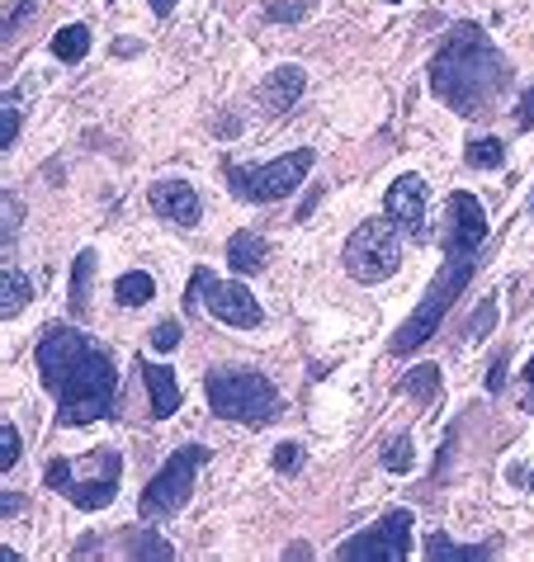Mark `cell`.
Wrapping results in <instances>:
<instances>
[{
	"label": "cell",
	"instance_id": "603a6c76",
	"mask_svg": "<svg viewBox=\"0 0 534 562\" xmlns=\"http://www.w3.org/2000/svg\"><path fill=\"white\" fill-rule=\"evenodd\" d=\"M379 459H383L388 473H412V468H416V445H412V435H392Z\"/></svg>",
	"mask_w": 534,
	"mask_h": 562
},
{
	"label": "cell",
	"instance_id": "ba28073f",
	"mask_svg": "<svg viewBox=\"0 0 534 562\" xmlns=\"http://www.w3.org/2000/svg\"><path fill=\"white\" fill-rule=\"evenodd\" d=\"M341 265H345V274H351L355 284H383V279L398 274L402 241H398V232H392V223H383V217L359 223L351 237H345Z\"/></svg>",
	"mask_w": 534,
	"mask_h": 562
},
{
	"label": "cell",
	"instance_id": "f35d334b",
	"mask_svg": "<svg viewBox=\"0 0 534 562\" xmlns=\"http://www.w3.org/2000/svg\"><path fill=\"white\" fill-rule=\"evenodd\" d=\"M530 487H534V477H530Z\"/></svg>",
	"mask_w": 534,
	"mask_h": 562
},
{
	"label": "cell",
	"instance_id": "f1b7e54d",
	"mask_svg": "<svg viewBox=\"0 0 534 562\" xmlns=\"http://www.w3.org/2000/svg\"><path fill=\"white\" fill-rule=\"evenodd\" d=\"M298 468H303V449H298L293 440H285V445H275V473H285V477H293Z\"/></svg>",
	"mask_w": 534,
	"mask_h": 562
},
{
	"label": "cell",
	"instance_id": "3957f363",
	"mask_svg": "<svg viewBox=\"0 0 534 562\" xmlns=\"http://www.w3.org/2000/svg\"><path fill=\"white\" fill-rule=\"evenodd\" d=\"M478 246L482 237H468V232H449L445 241V265H440L435 284L426 289V299H421V307L407 317L398 331H392L388 350L392 355H412L416 346H426V340L440 331V322L449 317V307L459 303V293L468 289V279L478 274Z\"/></svg>",
	"mask_w": 534,
	"mask_h": 562
},
{
	"label": "cell",
	"instance_id": "8d00e7d4",
	"mask_svg": "<svg viewBox=\"0 0 534 562\" xmlns=\"http://www.w3.org/2000/svg\"><path fill=\"white\" fill-rule=\"evenodd\" d=\"M530 213H534V194H530Z\"/></svg>",
	"mask_w": 534,
	"mask_h": 562
},
{
	"label": "cell",
	"instance_id": "484cf974",
	"mask_svg": "<svg viewBox=\"0 0 534 562\" xmlns=\"http://www.w3.org/2000/svg\"><path fill=\"white\" fill-rule=\"evenodd\" d=\"M312 14V0H270L265 5V20L270 24H298V20H308Z\"/></svg>",
	"mask_w": 534,
	"mask_h": 562
},
{
	"label": "cell",
	"instance_id": "7a4b0ae2",
	"mask_svg": "<svg viewBox=\"0 0 534 562\" xmlns=\"http://www.w3.org/2000/svg\"><path fill=\"white\" fill-rule=\"evenodd\" d=\"M431 95L449 104L459 119H482L511 86V61L497 53V43L487 38V29L464 20L449 29V38L435 48L426 67Z\"/></svg>",
	"mask_w": 534,
	"mask_h": 562
},
{
	"label": "cell",
	"instance_id": "e575fe53",
	"mask_svg": "<svg viewBox=\"0 0 534 562\" xmlns=\"http://www.w3.org/2000/svg\"><path fill=\"white\" fill-rule=\"evenodd\" d=\"M147 5H152V14H156V20H166V14L176 10V0H147Z\"/></svg>",
	"mask_w": 534,
	"mask_h": 562
},
{
	"label": "cell",
	"instance_id": "ffe728a7",
	"mask_svg": "<svg viewBox=\"0 0 534 562\" xmlns=\"http://www.w3.org/2000/svg\"><path fill=\"white\" fill-rule=\"evenodd\" d=\"M53 57L57 61H67V67H76L86 53H90V29L86 24H67V29H57V38L48 43Z\"/></svg>",
	"mask_w": 534,
	"mask_h": 562
},
{
	"label": "cell",
	"instance_id": "d590c367",
	"mask_svg": "<svg viewBox=\"0 0 534 562\" xmlns=\"http://www.w3.org/2000/svg\"><path fill=\"white\" fill-rule=\"evenodd\" d=\"M525 387H530V397H525V402H530V412H534V359L525 364Z\"/></svg>",
	"mask_w": 534,
	"mask_h": 562
},
{
	"label": "cell",
	"instance_id": "836d02e7",
	"mask_svg": "<svg viewBox=\"0 0 534 562\" xmlns=\"http://www.w3.org/2000/svg\"><path fill=\"white\" fill-rule=\"evenodd\" d=\"M0 510H5V515H20V510H24V496H20V492H5V496H0Z\"/></svg>",
	"mask_w": 534,
	"mask_h": 562
},
{
	"label": "cell",
	"instance_id": "9a60e30c",
	"mask_svg": "<svg viewBox=\"0 0 534 562\" xmlns=\"http://www.w3.org/2000/svg\"><path fill=\"white\" fill-rule=\"evenodd\" d=\"M265 260H270V246H265L260 232H232V241H227L232 274H260Z\"/></svg>",
	"mask_w": 534,
	"mask_h": 562
},
{
	"label": "cell",
	"instance_id": "44dd1931",
	"mask_svg": "<svg viewBox=\"0 0 534 562\" xmlns=\"http://www.w3.org/2000/svg\"><path fill=\"white\" fill-rule=\"evenodd\" d=\"M402 393L421 402V407H435V397H440V369L435 364H421V369H407V379H402Z\"/></svg>",
	"mask_w": 534,
	"mask_h": 562
},
{
	"label": "cell",
	"instance_id": "6da1fadb",
	"mask_svg": "<svg viewBox=\"0 0 534 562\" xmlns=\"http://www.w3.org/2000/svg\"><path fill=\"white\" fill-rule=\"evenodd\" d=\"M34 364L43 387L57 397V426H96L119 407V369L109 350L96 336H86L81 326L53 322L43 326Z\"/></svg>",
	"mask_w": 534,
	"mask_h": 562
},
{
	"label": "cell",
	"instance_id": "5b68a950",
	"mask_svg": "<svg viewBox=\"0 0 534 562\" xmlns=\"http://www.w3.org/2000/svg\"><path fill=\"white\" fill-rule=\"evenodd\" d=\"M119 477H123V459H119L109 445L90 449L86 468H76L71 459H62V454H57L48 468H43V482H48L53 492L67 496L76 510H104V506H114Z\"/></svg>",
	"mask_w": 534,
	"mask_h": 562
},
{
	"label": "cell",
	"instance_id": "277c9868",
	"mask_svg": "<svg viewBox=\"0 0 534 562\" xmlns=\"http://www.w3.org/2000/svg\"><path fill=\"white\" fill-rule=\"evenodd\" d=\"M203 393H209V407L218 420H237L246 430H260L279 420L285 412V397H279V387L265 379L260 369H237V364H218L203 373Z\"/></svg>",
	"mask_w": 534,
	"mask_h": 562
},
{
	"label": "cell",
	"instance_id": "4316f807",
	"mask_svg": "<svg viewBox=\"0 0 534 562\" xmlns=\"http://www.w3.org/2000/svg\"><path fill=\"white\" fill-rule=\"evenodd\" d=\"M20 454H24V435H20V426H0V473H10V468L20 463Z\"/></svg>",
	"mask_w": 534,
	"mask_h": 562
},
{
	"label": "cell",
	"instance_id": "d4e9b609",
	"mask_svg": "<svg viewBox=\"0 0 534 562\" xmlns=\"http://www.w3.org/2000/svg\"><path fill=\"white\" fill-rule=\"evenodd\" d=\"M129 558H176V549L156 535V529H133V539H129Z\"/></svg>",
	"mask_w": 534,
	"mask_h": 562
},
{
	"label": "cell",
	"instance_id": "d6a6232c",
	"mask_svg": "<svg viewBox=\"0 0 534 562\" xmlns=\"http://www.w3.org/2000/svg\"><path fill=\"white\" fill-rule=\"evenodd\" d=\"M507 387V359H497L492 373H487V393H501Z\"/></svg>",
	"mask_w": 534,
	"mask_h": 562
},
{
	"label": "cell",
	"instance_id": "ac0fdd59",
	"mask_svg": "<svg viewBox=\"0 0 534 562\" xmlns=\"http://www.w3.org/2000/svg\"><path fill=\"white\" fill-rule=\"evenodd\" d=\"M90 289H96V251H86L71 260V293H67V307L76 312V317H86L90 312Z\"/></svg>",
	"mask_w": 534,
	"mask_h": 562
},
{
	"label": "cell",
	"instance_id": "30bf717a",
	"mask_svg": "<svg viewBox=\"0 0 534 562\" xmlns=\"http://www.w3.org/2000/svg\"><path fill=\"white\" fill-rule=\"evenodd\" d=\"M412 510H388L374 525H365L359 535L336 543V558L345 562H407L412 558Z\"/></svg>",
	"mask_w": 534,
	"mask_h": 562
},
{
	"label": "cell",
	"instance_id": "52a82bcc",
	"mask_svg": "<svg viewBox=\"0 0 534 562\" xmlns=\"http://www.w3.org/2000/svg\"><path fill=\"white\" fill-rule=\"evenodd\" d=\"M203 463H209V445H199V440L180 445L176 454L156 468V477L143 487V496H137V515H143V520H166V515H176L185 502H190Z\"/></svg>",
	"mask_w": 534,
	"mask_h": 562
},
{
	"label": "cell",
	"instance_id": "9c48e42d",
	"mask_svg": "<svg viewBox=\"0 0 534 562\" xmlns=\"http://www.w3.org/2000/svg\"><path fill=\"white\" fill-rule=\"evenodd\" d=\"M185 307H203L213 322L223 326H237V331H251V326L265 322V307L256 303V293L246 284H223V279H213L203 265H194L190 284H185Z\"/></svg>",
	"mask_w": 534,
	"mask_h": 562
},
{
	"label": "cell",
	"instance_id": "74e56055",
	"mask_svg": "<svg viewBox=\"0 0 534 562\" xmlns=\"http://www.w3.org/2000/svg\"><path fill=\"white\" fill-rule=\"evenodd\" d=\"M388 5H402V0H388Z\"/></svg>",
	"mask_w": 534,
	"mask_h": 562
},
{
	"label": "cell",
	"instance_id": "4fadbf2b",
	"mask_svg": "<svg viewBox=\"0 0 534 562\" xmlns=\"http://www.w3.org/2000/svg\"><path fill=\"white\" fill-rule=\"evenodd\" d=\"M303 90H308V71L293 67V61H285V67H275L270 81L256 90V100H260V109H265V119H285L289 109L298 104V95H303Z\"/></svg>",
	"mask_w": 534,
	"mask_h": 562
},
{
	"label": "cell",
	"instance_id": "1f68e13d",
	"mask_svg": "<svg viewBox=\"0 0 534 562\" xmlns=\"http://www.w3.org/2000/svg\"><path fill=\"white\" fill-rule=\"evenodd\" d=\"M515 128H521V133H530V128H534V86L521 95V104H515Z\"/></svg>",
	"mask_w": 534,
	"mask_h": 562
},
{
	"label": "cell",
	"instance_id": "d6986e66",
	"mask_svg": "<svg viewBox=\"0 0 534 562\" xmlns=\"http://www.w3.org/2000/svg\"><path fill=\"white\" fill-rule=\"evenodd\" d=\"M114 299L119 307H143L156 299V279L147 270H129V274H119V284H114Z\"/></svg>",
	"mask_w": 534,
	"mask_h": 562
},
{
	"label": "cell",
	"instance_id": "8fae6325",
	"mask_svg": "<svg viewBox=\"0 0 534 562\" xmlns=\"http://www.w3.org/2000/svg\"><path fill=\"white\" fill-rule=\"evenodd\" d=\"M426 199H431V184L426 176H398L392 180V190L383 199V217L392 227H402L412 241H426L431 237V227H426Z\"/></svg>",
	"mask_w": 534,
	"mask_h": 562
},
{
	"label": "cell",
	"instance_id": "8992f818",
	"mask_svg": "<svg viewBox=\"0 0 534 562\" xmlns=\"http://www.w3.org/2000/svg\"><path fill=\"white\" fill-rule=\"evenodd\" d=\"M312 166H318V151L312 147H293L285 156H275V161L265 166H223L227 176V190L242 199V204H279V199H289L298 184L312 176Z\"/></svg>",
	"mask_w": 534,
	"mask_h": 562
},
{
	"label": "cell",
	"instance_id": "cb8c5ba5",
	"mask_svg": "<svg viewBox=\"0 0 534 562\" xmlns=\"http://www.w3.org/2000/svg\"><path fill=\"white\" fill-rule=\"evenodd\" d=\"M20 123H24V95H20V90H10L5 104H0V151L14 147V137H20Z\"/></svg>",
	"mask_w": 534,
	"mask_h": 562
},
{
	"label": "cell",
	"instance_id": "4dcf8cb0",
	"mask_svg": "<svg viewBox=\"0 0 534 562\" xmlns=\"http://www.w3.org/2000/svg\"><path fill=\"white\" fill-rule=\"evenodd\" d=\"M34 10H38V0H20V5H14V14L5 20V38H14V34H20V29L29 24V14H34Z\"/></svg>",
	"mask_w": 534,
	"mask_h": 562
},
{
	"label": "cell",
	"instance_id": "5bb4252c",
	"mask_svg": "<svg viewBox=\"0 0 534 562\" xmlns=\"http://www.w3.org/2000/svg\"><path fill=\"white\" fill-rule=\"evenodd\" d=\"M137 373H143V383H147V397H152V416L156 420H166V416H176L180 412V383H176V373H170L166 364H152V359H137Z\"/></svg>",
	"mask_w": 534,
	"mask_h": 562
},
{
	"label": "cell",
	"instance_id": "7c38bea8",
	"mask_svg": "<svg viewBox=\"0 0 534 562\" xmlns=\"http://www.w3.org/2000/svg\"><path fill=\"white\" fill-rule=\"evenodd\" d=\"M147 204L156 209V217H166L176 227H199V217H203V204L190 180H156L147 190Z\"/></svg>",
	"mask_w": 534,
	"mask_h": 562
},
{
	"label": "cell",
	"instance_id": "e0dca14e",
	"mask_svg": "<svg viewBox=\"0 0 534 562\" xmlns=\"http://www.w3.org/2000/svg\"><path fill=\"white\" fill-rule=\"evenodd\" d=\"M34 289H38L34 274L20 270V265H5V274H0V317H20L34 303Z\"/></svg>",
	"mask_w": 534,
	"mask_h": 562
},
{
	"label": "cell",
	"instance_id": "83f0119b",
	"mask_svg": "<svg viewBox=\"0 0 534 562\" xmlns=\"http://www.w3.org/2000/svg\"><path fill=\"white\" fill-rule=\"evenodd\" d=\"M147 346H152L156 355H170V350L180 346V322H156L152 336H147Z\"/></svg>",
	"mask_w": 534,
	"mask_h": 562
},
{
	"label": "cell",
	"instance_id": "7402d4cb",
	"mask_svg": "<svg viewBox=\"0 0 534 562\" xmlns=\"http://www.w3.org/2000/svg\"><path fill=\"white\" fill-rule=\"evenodd\" d=\"M464 161L474 170H501L507 166V143H501V137H474V143L464 147Z\"/></svg>",
	"mask_w": 534,
	"mask_h": 562
},
{
	"label": "cell",
	"instance_id": "f546056e",
	"mask_svg": "<svg viewBox=\"0 0 534 562\" xmlns=\"http://www.w3.org/2000/svg\"><path fill=\"white\" fill-rule=\"evenodd\" d=\"M492 322H497V299H487V303H482V312H478V317L468 322V340H482L487 331H492Z\"/></svg>",
	"mask_w": 534,
	"mask_h": 562
},
{
	"label": "cell",
	"instance_id": "2e32d148",
	"mask_svg": "<svg viewBox=\"0 0 534 562\" xmlns=\"http://www.w3.org/2000/svg\"><path fill=\"white\" fill-rule=\"evenodd\" d=\"M501 543L497 539H487V543H454L449 535H435L426 539V558L431 562H487V558H497Z\"/></svg>",
	"mask_w": 534,
	"mask_h": 562
}]
</instances>
